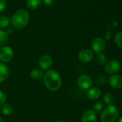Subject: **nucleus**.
Listing matches in <instances>:
<instances>
[{
	"instance_id": "nucleus-11",
	"label": "nucleus",
	"mask_w": 122,
	"mask_h": 122,
	"mask_svg": "<svg viewBox=\"0 0 122 122\" xmlns=\"http://www.w3.org/2000/svg\"><path fill=\"white\" fill-rule=\"evenodd\" d=\"M97 116L93 110L86 111L81 117V122H96Z\"/></svg>"
},
{
	"instance_id": "nucleus-8",
	"label": "nucleus",
	"mask_w": 122,
	"mask_h": 122,
	"mask_svg": "<svg viewBox=\"0 0 122 122\" xmlns=\"http://www.w3.org/2000/svg\"><path fill=\"white\" fill-rule=\"evenodd\" d=\"M52 63H53L52 58L48 55H42L38 61L39 67L43 71L49 70L52 66Z\"/></svg>"
},
{
	"instance_id": "nucleus-19",
	"label": "nucleus",
	"mask_w": 122,
	"mask_h": 122,
	"mask_svg": "<svg viewBox=\"0 0 122 122\" xmlns=\"http://www.w3.org/2000/svg\"><path fill=\"white\" fill-rule=\"evenodd\" d=\"M96 61L98 65L99 66H103L106 63V57L103 53L97 54L96 57Z\"/></svg>"
},
{
	"instance_id": "nucleus-1",
	"label": "nucleus",
	"mask_w": 122,
	"mask_h": 122,
	"mask_svg": "<svg viewBox=\"0 0 122 122\" xmlns=\"http://www.w3.org/2000/svg\"><path fill=\"white\" fill-rule=\"evenodd\" d=\"M44 83L46 88L51 91H57L62 86V78L55 70H49L44 74Z\"/></svg>"
},
{
	"instance_id": "nucleus-9",
	"label": "nucleus",
	"mask_w": 122,
	"mask_h": 122,
	"mask_svg": "<svg viewBox=\"0 0 122 122\" xmlns=\"http://www.w3.org/2000/svg\"><path fill=\"white\" fill-rule=\"evenodd\" d=\"M78 59L83 63H88L93 59L94 55L93 51L89 49L81 50L78 53Z\"/></svg>"
},
{
	"instance_id": "nucleus-14",
	"label": "nucleus",
	"mask_w": 122,
	"mask_h": 122,
	"mask_svg": "<svg viewBox=\"0 0 122 122\" xmlns=\"http://www.w3.org/2000/svg\"><path fill=\"white\" fill-rule=\"evenodd\" d=\"M44 74L42 73V71L40 69L35 68L32 70V71L30 72V78L36 81H38L40 80H41L42 78H43Z\"/></svg>"
},
{
	"instance_id": "nucleus-25",
	"label": "nucleus",
	"mask_w": 122,
	"mask_h": 122,
	"mask_svg": "<svg viewBox=\"0 0 122 122\" xmlns=\"http://www.w3.org/2000/svg\"><path fill=\"white\" fill-rule=\"evenodd\" d=\"M43 2L47 6H52L54 5L55 0H43Z\"/></svg>"
},
{
	"instance_id": "nucleus-7",
	"label": "nucleus",
	"mask_w": 122,
	"mask_h": 122,
	"mask_svg": "<svg viewBox=\"0 0 122 122\" xmlns=\"http://www.w3.org/2000/svg\"><path fill=\"white\" fill-rule=\"evenodd\" d=\"M91 48L96 54L102 53L106 48V42L101 37H96L91 42Z\"/></svg>"
},
{
	"instance_id": "nucleus-17",
	"label": "nucleus",
	"mask_w": 122,
	"mask_h": 122,
	"mask_svg": "<svg viewBox=\"0 0 122 122\" xmlns=\"http://www.w3.org/2000/svg\"><path fill=\"white\" fill-rule=\"evenodd\" d=\"M9 35L7 32L3 30H0V47H3L7 42Z\"/></svg>"
},
{
	"instance_id": "nucleus-20",
	"label": "nucleus",
	"mask_w": 122,
	"mask_h": 122,
	"mask_svg": "<svg viewBox=\"0 0 122 122\" xmlns=\"http://www.w3.org/2000/svg\"><path fill=\"white\" fill-rule=\"evenodd\" d=\"M10 25V19L5 16H0V28H6Z\"/></svg>"
},
{
	"instance_id": "nucleus-29",
	"label": "nucleus",
	"mask_w": 122,
	"mask_h": 122,
	"mask_svg": "<svg viewBox=\"0 0 122 122\" xmlns=\"http://www.w3.org/2000/svg\"><path fill=\"white\" fill-rule=\"evenodd\" d=\"M56 122H66V121H63V120H58V121H57Z\"/></svg>"
},
{
	"instance_id": "nucleus-21",
	"label": "nucleus",
	"mask_w": 122,
	"mask_h": 122,
	"mask_svg": "<svg viewBox=\"0 0 122 122\" xmlns=\"http://www.w3.org/2000/svg\"><path fill=\"white\" fill-rule=\"evenodd\" d=\"M104 108V104L103 102L101 101H97L94 103L93 106V111L95 112H101V111L103 110Z\"/></svg>"
},
{
	"instance_id": "nucleus-2",
	"label": "nucleus",
	"mask_w": 122,
	"mask_h": 122,
	"mask_svg": "<svg viewBox=\"0 0 122 122\" xmlns=\"http://www.w3.org/2000/svg\"><path fill=\"white\" fill-rule=\"evenodd\" d=\"M30 16L27 11L25 10H17L12 17L11 22L12 26L18 30L23 29L29 22Z\"/></svg>"
},
{
	"instance_id": "nucleus-23",
	"label": "nucleus",
	"mask_w": 122,
	"mask_h": 122,
	"mask_svg": "<svg viewBox=\"0 0 122 122\" xmlns=\"http://www.w3.org/2000/svg\"><path fill=\"white\" fill-rule=\"evenodd\" d=\"M6 101H7L6 94L3 91H0V106H2L3 104H5L6 103Z\"/></svg>"
},
{
	"instance_id": "nucleus-27",
	"label": "nucleus",
	"mask_w": 122,
	"mask_h": 122,
	"mask_svg": "<svg viewBox=\"0 0 122 122\" xmlns=\"http://www.w3.org/2000/svg\"><path fill=\"white\" fill-rule=\"evenodd\" d=\"M116 122H122V116H121V117H120V118L116 121Z\"/></svg>"
},
{
	"instance_id": "nucleus-4",
	"label": "nucleus",
	"mask_w": 122,
	"mask_h": 122,
	"mask_svg": "<svg viewBox=\"0 0 122 122\" xmlns=\"http://www.w3.org/2000/svg\"><path fill=\"white\" fill-rule=\"evenodd\" d=\"M14 57V51L10 46H3L0 48V62L9 63Z\"/></svg>"
},
{
	"instance_id": "nucleus-15",
	"label": "nucleus",
	"mask_w": 122,
	"mask_h": 122,
	"mask_svg": "<svg viewBox=\"0 0 122 122\" xmlns=\"http://www.w3.org/2000/svg\"><path fill=\"white\" fill-rule=\"evenodd\" d=\"M42 0H27V6L30 10H36L41 5Z\"/></svg>"
},
{
	"instance_id": "nucleus-24",
	"label": "nucleus",
	"mask_w": 122,
	"mask_h": 122,
	"mask_svg": "<svg viewBox=\"0 0 122 122\" xmlns=\"http://www.w3.org/2000/svg\"><path fill=\"white\" fill-rule=\"evenodd\" d=\"M7 7L6 0H0V12H3Z\"/></svg>"
},
{
	"instance_id": "nucleus-12",
	"label": "nucleus",
	"mask_w": 122,
	"mask_h": 122,
	"mask_svg": "<svg viewBox=\"0 0 122 122\" xmlns=\"http://www.w3.org/2000/svg\"><path fill=\"white\" fill-rule=\"evenodd\" d=\"M101 93H102L101 90L99 88L92 87L88 90L86 96L88 99L91 101H95V100H98L101 96Z\"/></svg>"
},
{
	"instance_id": "nucleus-13",
	"label": "nucleus",
	"mask_w": 122,
	"mask_h": 122,
	"mask_svg": "<svg viewBox=\"0 0 122 122\" xmlns=\"http://www.w3.org/2000/svg\"><path fill=\"white\" fill-rule=\"evenodd\" d=\"M10 74L9 68L3 63L0 62V83L5 81Z\"/></svg>"
},
{
	"instance_id": "nucleus-3",
	"label": "nucleus",
	"mask_w": 122,
	"mask_h": 122,
	"mask_svg": "<svg viewBox=\"0 0 122 122\" xmlns=\"http://www.w3.org/2000/svg\"><path fill=\"white\" fill-rule=\"evenodd\" d=\"M119 117V111L114 105L108 106L105 108L101 115V122H116Z\"/></svg>"
},
{
	"instance_id": "nucleus-18",
	"label": "nucleus",
	"mask_w": 122,
	"mask_h": 122,
	"mask_svg": "<svg viewBox=\"0 0 122 122\" xmlns=\"http://www.w3.org/2000/svg\"><path fill=\"white\" fill-rule=\"evenodd\" d=\"M1 110H2V113L5 116H10L13 112L12 106L10 103H6L2 106Z\"/></svg>"
},
{
	"instance_id": "nucleus-5",
	"label": "nucleus",
	"mask_w": 122,
	"mask_h": 122,
	"mask_svg": "<svg viewBox=\"0 0 122 122\" xmlns=\"http://www.w3.org/2000/svg\"><path fill=\"white\" fill-rule=\"evenodd\" d=\"M121 68V65L119 61L116 60H111L104 65L105 71L111 75L116 74Z\"/></svg>"
},
{
	"instance_id": "nucleus-26",
	"label": "nucleus",
	"mask_w": 122,
	"mask_h": 122,
	"mask_svg": "<svg viewBox=\"0 0 122 122\" xmlns=\"http://www.w3.org/2000/svg\"><path fill=\"white\" fill-rule=\"evenodd\" d=\"M7 32V34L9 35L10 33H12V28H8L7 30V31H6Z\"/></svg>"
},
{
	"instance_id": "nucleus-6",
	"label": "nucleus",
	"mask_w": 122,
	"mask_h": 122,
	"mask_svg": "<svg viewBox=\"0 0 122 122\" xmlns=\"http://www.w3.org/2000/svg\"><path fill=\"white\" fill-rule=\"evenodd\" d=\"M77 84L81 89L88 90L92 86L93 81H92V78L86 74H83V75H81L78 78Z\"/></svg>"
},
{
	"instance_id": "nucleus-22",
	"label": "nucleus",
	"mask_w": 122,
	"mask_h": 122,
	"mask_svg": "<svg viewBox=\"0 0 122 122\" xmlns=\"http://www.w3.org/2000/svg\"><path fill=\"white\" fill-rule=\"evenodd\" d=\"M115 42L121 48H122V31L117 33L115 36Z\"/></svg>"
},
{
	"instance_id": "nucleus-28",
	"label": "nucleus",
	"mask_w": 122,
	"mask_h": 122,
	"mask_svg": "<svg viewBox=\"0 0 122 122\" xmlns=\"http://www.w3.org/2000/svg\"><path fill=\"white\" fill-rule=\"evenodd\" d=\"M0 122H4V119L0 116Z\"/></svg>"
},
{
	"instance_id": "nucleus-10",
	"label": "nucleus",
	"mask_w": 122,
	"mask_h": 122,
	"mask_svg": "<svg viewBox=\"0 0 122 122\" xmlns=\"http://www.w3.org/2000/svg\"><path fill=\"white\" fill-rule=\"evenodd\" d=\"M108 83L112 88L115 89L121 88H122V76L118 74H113L110 76L108 78Z\"/></svg>"
},
{
	"instance_id": "nucleus-16",
	"label": "nucleus",
	"mask_w": 122,
	"mask_h": 122,
	"mask_svg": "<svg viewBox=\"0 0 122 122\" xmlns=\"http://www.w3.org/2000/svg\"><path fill=\"white\" fill-rule=\"evenodd\" d=\"M103 101L106 104H107L108 106H110V105H113V103H114V96L110 93V92H108L104 94L103 97Z\"/></svg>"
}]
</instances>
